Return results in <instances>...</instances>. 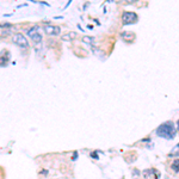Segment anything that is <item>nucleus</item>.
Segmentation results:
<instances>
[{
    "label": "nucleus",
    "mask_w": 179,
    "mask_h": 179,
    "mask_svg": "<svg viewBox=\"0 0 179 179\" xmlns=\"http://www.w3.org/2000/svg\"><path fill=\"white\" fill-rule=\"evenodd\" d=\"M155 133L161 139L173 140L177 135V128H176V125H174V123L172 121H168V122H165V123L160 124L159 127L157 128Z\"/></svg>",
    "instance_id": "nucleus-1"
},
{
    "label": "nucleus",
    "mask_w": 179,
    "mask_h": 179,
    "mask_svg": "<svg viewBox=\"0 0 179 179\" xmlns=\"http://www.w3.org/2000/svg\"><path fill=\"white\" fill-rule=\"evenodd\" d=\"M121 37L125 41L135 40V35H134L133 32H122V34H121Z\"/></svg>",
    "instance_id": "nucleus-6"
},
{
    "label": "nucleus",
    "mask_w": 179,
    "mask_h": 179,
    "mask_svg": "<svg viewBox=\"0 0 179 179\" xmlns=\"http://www.w3.org/2000/svg\"><path fill=\"white\" fill-rule=\"evenodd\" d=\"M73 37H75V32H68L67 35H63V36H62V40L69 41V40H72Z\"/></svg>",
    "instance_id": "nucleus-10"
},
{
    "label": "nucleus",
    "mask_w": 179,
    "mask_h": 179,
    "mask_svg": "<svg viewBox=\"0 0 179 179\" xmlns=\"http://www.w3.org/2000/svg\"><path fill=\"white\" fill-rule=\"evenodd\" d=\"M73 154H74V157H73V160H77V158H78V152H74Z\"/></svg>",
    "instance_id": "nucleus-13"
},
{
    "label": "nucleus",
    "mask_w": 179,
    "mask_h": 179,
    "mask_svg": "<svg viewBox=\"0 0 179 179\" xmlns=\"http://www.w3.org/2000/svg\"><path fill=\"white\" fill-rule=\"evenodd\" d=\"M11 59V54H10V51H7V55L6 56H4L2 54H1V67L4 68V67H6V65H7V62H8V60Z\"/></svg>",
    "instance_id": "nucleus-7"
},
{
    "label": "nucleus",
    "mask_w": 179,
    "mask_h": 179,
    "mask_svg": "<svg viewBox=\"0 0 179 179\" xmlns=\"http://www.w3.org/2000/svg\"><path fill=\"white\" fill-rule=\"evenodd\" d=\"M139 20V16L135 13V12H131V11H124L122 13V22L124 25H128V24H134Z\"/></svg>",
    "instance_id": "nucleus-2"
},
{
    "label": "nucleus",
    "mask_w": 179,
    "mask_h": 179,
    "mask_svg": "<svg viewBox=\"0 0 179 179\" xmlns=\"http://www.w3.org/2000/svg\"><path fill=\"white\" fill-rule=\"evenodd\" d=\"M91 157H92L93 159H98V158H99V157L97 155V152H92V153H91Z\"/></svg>",
    "instance_id": "nucleus-12"
},
{
    "label": "nucleus",
    "mask_w": 179,
    "mask_h": 179,
    "mask_svg": "<svg viewBox=\"0 0 179 179\" xmlns=\"http://www.w3.org/2000/svg\"><path fill=\"white\" fill-rule=\"evenodd\" d=\"M168 157H171V158H173V157H179V143L170 152V154H168Z\"/></svg>",
    "instance_id": "nucleus-8"
},
{
    "label": "nucleus",
    "mask_w": 179,
    "mask_h": 179,
    "mask_svg": "<svg viewBox=\"0 0 179 179\" xmlns=\"http://www.w3.org/2000/svg\"><path fill=\"white\" fill-rule=\"evenodd\" d=\"M177 129H178V130H179V121H178V122H177Z\"/></svg>",
    "instance_id": "nucleus-14"
},
{
    "label": "nucleus",
    "mask_w": 179,
    "mask_h": 179,
    "mask_svg": "<svg viewBox=\"0 0 179 179\" xmlns=\"http://www.w3.org/2000/svg\"><path fill=\"white\" fill-rule=\"evenodd\" d=\"M84 41H85L86 43H90V44H91V43H93V38H90V37H87V36H85V37H84Z\"/></svg>",
    "instance_id": "nucleus-11"
},
{
    "label": "nucleus",
    "mask_w": 179,
    "mask_h": 179,
    "mask_svg": "<svg viewBox=\"0 0 179 179\" xmlns=\"http://www.w3.org/2000/svg\"><path fill=\"white\" fill-rule=\"evenodd\" d=\"M171 168H172V171H173L174 173H178L179 172V160L178 159H176L173 162H172Z\"/></svg>",
    "instance_id": "nucleus-9"
},
{
    "label": "nucleus",
    "mask_w": 179,
    "mask_h": 179,
    "mask_svg": "<svg viewBox=\"0 0 179 179\" xmlns=\"http://www.w3.org/2000/svg\"><path fill=\"white\" fill-rule=\"evenodd\" d=\"M38 30H40V26H37V25H35L34 28L28 30V35L31 37V40L34 42H36V43H40L42 41V35L38 34Z\"/></svg>",
    "instance_id": "nucleus-4"
},
{
    "label": "nucleus",
    "mask_w": 179,
    "mask_h": 179,
    "mask_svg": "<svg viewBox=\"0 0 179 179\" xmlns=\"http://www.w3.org/2000/svg\"><path fill=\"white\" fill-rule=\"evenodd\" d=\"M12 42L22 49H28L29 48V42H28V40L25 38V36L23 34H15L13 37H12Z\"/></svg>",
    "instance_id": "nucleus-3"
},
{
    "label": "nucleus",
    "mask_w": 179,
    "mask_h": 179,
    "mask_svg": "<svg viewBox=\"0 0 179 179\" xmlns=\"http://www.w3.org/2000/svg\"><path fill=\"white\" fill-rule=\"evenodd\" d=\"M43 30H44L45 34H48V35H53V36L59 35L60 31H61L60 26H55V25H45V26L43 28Z\"/></svg>",
    "instance_id": "nucleus-5"
}]
</instances>
